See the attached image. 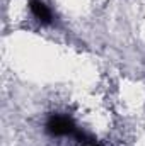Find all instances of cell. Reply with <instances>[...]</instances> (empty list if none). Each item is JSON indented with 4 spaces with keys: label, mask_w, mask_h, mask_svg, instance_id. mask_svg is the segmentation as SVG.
Returning <instances> with one entry per match:
<instances>
[{
    "label": "cell",
    "mask_w": 145,
    "mask_h": 146,
    "mask_svg": "<svg viewBox=\"0 0 145 146\" xmlns=\"http://www.w3.org/2000/svg\"><path fill=\"white\" fill-rule=\"evenodd\" d=\"M91 146H99V145H91Z\"/></svg>",
    "instance_id": "3"
},
{
    "label": "cell",
    "mask_w": 145,
    "mask_h": 146,
    "mask_svg": "<svg viewBox=\"0 0 145 146\" xmlns=\"http://www.w3.org/2000/svg\"><path fill=\"white\" fill-rule=\"evenodd\" d=\"M44 131L53 136V138H63V136H72L75 138L79 143H91L92 139L77 127L75 121L72 117H68L67 114H50L48 119H46V124H44Z\"/></svg>",
    "instance_id": "1"
},
{
    "label": "cell",
    "mask_w": 145,
    "mask_h": 146,
    "mask_svg": "<svg viewBox=\"0 0 145 146\" xmlns=\"http://www.w3.org/2000/svg\"><path fill=\"white\" fill-rule=\"evenodd\" d=\"M29 9L41 24H51L53 22V14L43 0H29Z\"/></svg>",
    "instance_id": "2"
}]
</instances>
